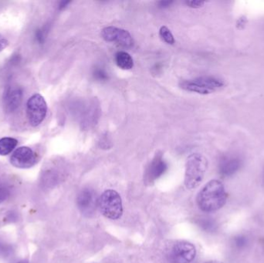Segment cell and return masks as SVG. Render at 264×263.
<instances>
[{
	"mask_svg": "<svg viewBox=\"0 0 264 263\" xmlns=\"http://www.w3.org/2000/svg\"><path fill=\"white\" fill-rule=\"evenodd\" d=\"M226 199L227 193L223 183L219 180H212L199 191L197 204L202 211L212 212L223 207Z\"/></svg>",
	"mask_w": 264,
	"mask_h": 263,
	"instance_id": "1",
	"label": "cell"
},
{
	"mask_svg": "<svg viewBox=\"0 0 264 263\" xmlns=\"http://www.w3.org/2000/svg\"><path fill=\"white\" fill-rule=\"evenodd\" d=\"M208 168V160L201 154H192L187 158L185 174V185L193 189L201 184Z\"/></svg>",
	"mask_w": 264,
	"mask_h": 263,
	"instance_id": "2",
	"label": "cell"
},
{
	"mask_svg": "<svg viewBox=\"0 0 264 263\" xmlns=\"http://www.w3.org/2000/svg\"><path fill=\"white\" fill-rule=\"evenodd\" d=\"M179 86L189 92L207 95L223 88L225 86L223 79L215 77L204 76L188 80H183Z\"/></svg>",
	"mask_w": 264,
	"mask_h": 263,
	"instance_id": "3",
	"label": "cell"
},
{
	"mask_svg": "<svg viewBox=\"0 0 264 263\" xmlns=\"http://www.w3.org/2000/svg\"><path fill=\"white\" fill-rule=\"evenodd\" d=\"M100 211L106 218L118 219L123 213L121 196L114 190H107L98 198Z\"/></svg>",
	"mask_w": 264,
	"mask_h": 263,
	"instance_id": "4",
	"label": "cell"
},
{
	"mask_svg": "<svg viewBox=\"0 0 264 263\" xmlns=\"http://www.w3.org/2000/svg\"><path fill=\"white\" fill-rule=\"evenodd\" d=\"M47 105L44 98L40 94L32 96L27 102L28 119L33 127L38 126L45 119L47 115Z\"/></svg>",
	"mask_w": 264,
	"mask_h": 263,
	"instance_id": "5",
	"label": "cell"
},
{
	"mask_svg": "<svg viewBox=\"0 0 264 263\" xmlns=\"http://www.w3.org/2000/svg\"><path fill=\"white\" fill-rule=\"evenodd\" d=\"M102 36L107 42H115L125 48H131L134 44L132 35L129 31L123 29L107 26L102 31Z\"/></svg>",
	"mask_w": 264,
	"mask_h": 263,
	"instance_id": "6",
	"label": "cell"
},
{
	"mask_svg": "<svg viewBox=\"0 0 264 263\" xmlns=\"http://www.w3.org/2000/svg\"><path fill=\"white\" fill-rule=\"evenodd\" d=\"M196 254L195 246L187 241H179L172 247L170 258L173 263H191Z\"/></svg>",
	"mask_w": 264,
	"mask_h": 263,
	"instance_id": "7",
	"label": "cell"
},
{
	"mask_svg": "<svg viewBox=\"0 0 264 263\" xmlns=\"http://www.w3.org/2000/svg\"><path fill=\"white\" fill-rule=\"evenodd\" d=\"M77 203L82 214L86 216H91L98 206L96 192L91 188H84L78 195Z\"/></svg>",
	"mask_w": 264,
	"mask_h": 263,
	"instance_id": "8",
	"label": "cell"
},
{
	"mask_svg": "<svg viewBox=\"0 0 264 263\" xmlns=\"http://www.w3.org/2000/svg\"><path fill=\"white\" fill-rule=\"evenodd\" d=\"M168 169V165L163 159L162 154H156L152 162L149 164V167L145 171V180L147 184H152L154 183L160 177L162 176L165 174V171Z\"/></svg>",
	"mask_w": 264,
	"mask_h": 263,
	"instance_id": "9",
	"label": "cell"
},
{
	"mask_svg": "<svg viewBox=\"0 0 264 263\" xmlns=\"http://www.w3.org/2000/svg\"><path fill=\"white\" fill-rule=\"evenodd\" d=\"M10 161L16 168H31L36 163V155L31 148L21 147L13 152Z\"/></svg>",
	"mask_w": 264,
	"mask_h": 263,
	"instance_id": "10",
	"label": "cell"
},
{
	"mask_svg": "<svg viewBox=\"0 0 264 263\" xmlns=\"http://www.w3.org/2000/svg\"><path fill=\"white\" fill-rule=\"evenodd\" d=\"M100 113L101 109L99 104L96 100H93L82 110L80 117L82 129L88 130L96 125L99 119Z\"/></svg>",
	"mask_w": 264,
	"mask_h": 263,
	"instance_id": "11",
	"label": "cell"
},
{
	"mask_svg": "<svg viewBox=\"0 0 264 263\" xmlns=\"http://www.w3.org/2000/svg\"><path fill=\"white\" fill-rule=\"evenodd\" d=\"M242 160L235 155H226L219 160V174L223 177H230L240 169Z\"/></svg>",
	"mask_w": 264,
	"mask_h": 263,
	"instance_id": "12",
	"label": "cell"
},
{
	"mask_svg": "<svg viewBox=\"0 0 264 263\" xmlns=\"http://www.w3.org/2000/svg\"><path fill=\"white\" fill-rule=\"evenodd\" d=\"M23 90L18 86H11L5 91L3 97L4 106L7 111L17 110L22 102Z\"/></svg>",
	"mask_w": 264,
	"mask_h": 263,
	"instance_id": "13",
	"label": "cell"
},
{
	"mask_svg": "<svg viewBox=\"0 0 264 263\" xmlns=\"http://www.w3.org/2000/svg\"><path fill=\"white\" fill-rule=\"evenodd\" d=\"M116 64L122 70H131L134 67V60L129 53L125 51H120L115 54Z\"/></svg>",
	"mask_w": 264,
	"mask_h": 263,
	"instance_id": "14",
	"label": "cell"
},
{
	"mask_svg": "<svg viewBox=\"0 0 264 263\" xmlns=\"http://www.w3.org/2000/svg\"><path fill=\"white\" fill-rule=\"evenodd\" d=\"M17 145V141L12 137L0 139V155L5 156L13 152Z\"/></svg>",
	"mask_w": 264,
	"mask_h": 263,
	"instance_id": "15",
	"label": "cell"
},
{
	"mask_svg": "<svg viewBox=\"0 0 264 263\" xmlns=\"http://www.w3.org/2000/svg\"><path fill=\"white\" fill-rule=\"evenodd\" d=\"M159 35L161 40L165 42L166 44H170V45H173L175 44V38H174L172 32L165 26H163L160 28Z\"/></svg>",
	"mask_w": 264,
	"mask_h": 263,
	"instance_id": "16",
	"label": "cell"
},
{
	"mask_svg": "<svg viewBox=\"0 0 264 263\" xmlns=\"http://www.w3.org/2000/svg\"><path fill=\"white\" fill-rule=\"evenodd\" d=\"M13 252V247L6 241L0 239V257L6 258Z\"/></svg>",
	"mask_w": 264,
	"mask_h": 263,
	"instance_id": "17",
	"label": "cell"
},
{
	"mask_svg": "<svg viewBox=\"0 0 264 263\" xmlns=\"http://www.w3.org/2000/svg\"><path fill=\"white\" fill-rule=\"evenodd\" d=\"M94 78L99 81H106L108 79V74L102 67H97L93 73Z\"/></svg>",
	"mask_w": 264,
	"mask_h": 263,
	"instance_id": "18",
	"label": "cell"
},
{
	"mask_svg": "<svg viewBox=\"0 0 264 263\" xmlns=\"http://www.w3.org/2000/svg\"><path fill=\"white\" fill-rule=\"evenodd\" d=\"M200 226L203 227L205 230L212 231L215 229V223L210 218H203V221L200 223Z\"/></svg>",
	"mask_w": 264,
	"mask_h": 263,
	"instance_id": "19",
	"label": "cell"
},
{
	"mask_svg": "<svg viewBox=\"0 0 264 263\" xmlns=\"http://www.w3.org/2000/svg\"><path fill=\"white\" fill-rule=\"evenodd\" d=\"M248 241L247 238L245 237V236H239L234 240V244H235L236 246L239 249H242L244 247L246 246L247 245Z\"/></svg>",
	"mask_w": 264,
	"mask_h": 263,
	"instance_id": "20",
	"label": "cell"
},
{
	"mask_svg": "<svg viewBox=\"0 0 264 263\" xmlns=\"http://www.w3.org/2000/svg\"><path fill=\"white\" fill-rule=\"evenodd\" d=\"M9 195H10V191L9 188L6 186L0 185V203L7 200Z\"/></svg>",
	"mask_w": 264,
	"mask_h": 263,
	"instance_id": "21",
	"label": "cell"
},
{
	"mask_svg": "<svg viewBox=\"0 0 264 263\" xmlns=\"http://www.w3.org/2000/svg\"><path fill=\"white\" fill-rule=\"evenodd\" d=\"M185 3H186L187 6H189V7L197 9V8H200L202 7V6H204L205 2H203V1H195V0H192V1H186Z\"/></svg>",
	"mask_w": 264,
	"mask_h": 263,
	"instance_id": "22",
	"label": "cell"
},
{
	"mask_svg": "<svg viewBox=\"0 0 264 263\" xmlns=\"http://www.w3.org/2000/svg\"><path fill=\"white\" fill-rule=\"evenodd\" d=\"M36 38L40 44L44 43V39H45V33H44V29H38L36 31Z\"/></svg>",
	"mask_w": 264,
	"mask_h": 263,
	"instance_id": "23",
	"label": "cell"
},
{
	"mask_svg": "<svg viewBox=\"0 0 264 263\" xmlns=\"http://www.w3.org/2000/svg\"><path fill=\"white\" fill-rule=\"evenodd\" d=\"M8 44L9 43H8L7 40L0 36V51L5 49L7 47Z\"/></svg>",
	"mask_w": 264,
	"mask_h": 263,
	"instance_id": "24",
	"label": "cell"
},
{
	"mask_svg": "<svg viewBox=\"0 0 264 263\" xmlns=\"http://www.w3.org/2000/svg\"><path fill=\"white\" fill-rule=\"evenodd\" d=\"M173 3V1H161L158 2L160 8H167L170 6Z\"/></svg>",
	"mask_w": 264,
	"mask_h": 263,
	"instance_id": "25",
	"label": "cell"
},
{
	"mask_svg": "<svg viewBox=\"0 0 264 263\" xmlns=\"http://www.w3.org/2000/svg\"><path fill=\"white\" fill-rule=\"evenodd\" d=\"M69 3H71L70 1H63V2H60V6H59V9H64V8L67 7V5H68Z\"/></svg>",
	"mask_w": 264,
	"mask_h": 263,
	"instance_id": "26",
	"label": "cell"
},
{
	"mask_svg": "<svg viewBox=\"0 0 264 263\" xmlns=\"http://www.w3.org/2000/svg\"><path fill=\"white\" fill-rule=\"evenodd\" d=\"M218 263L217 262H214V261H210V262H207V263Z\"/></svg>",
	"mask_w": 264,
	"mask_h": 263,
	"instance_id": "27",
	"label": "cell"
},
{
	"mask_svg": "<svg viewBox=\"0 0 264 263\" xmlns=\"http://www.w3.org/2000/svg\"><path fill=\"white\" fill-rule=\"evenodd\" d=\"M18 263H28V262H26V261H21V262H19Z\"/></svg>",
	"mask_w": 264,
	"mask_h": 263,
	"instance_id": "28",
	"label": "cell"
},
{
	"mask_svg": "<svg viewBox=\"0 0 264 263\" xmlns=\"http://www.w3.org/2000/svg\"></svg>",
	"mask_w": 264,
	"mask_h": 263,
	"instance_id": "29",
	"label": "cell"
}]
</instances>
